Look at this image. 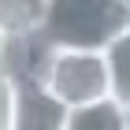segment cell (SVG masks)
<instances>
[{
    "label": "cell",
    "mask_w": 130,
    "mask_h": 130,
    "mask_svg": "<svg viewBox=\"0 0 130 130\" xmlns=\"http://www.w3.org/2000/svg\"><path fill=\"white\" fill-rule=\"evenodd\" d=\"M130 26L126 0H48L41 37L56 48L104 52Z\"/></svg>",
    "instance_id": "6da1fadb"
},
{
    "label": "cell",
    "mask_w": 130,
    "mask_h": 130,
    "mask_svg": "<svg viewBox=\"0 0 130 130\" xmlns=\"http://www.w3.org/2000/svg\"><path fill=\"white\" fill-rule=\"evenodd\" d=\"M48 45V41H45ZM30 82H37L60 108L78 111L111 100V78H108V63L104 52H86V48H56L48 45L41 56V67Z\"/></svg>",
    "instance_id": "7a4b0ae2"
},
{
    "label": "cell",
    "mask_w": 130,
    "mask_h": 130,
    "mask_svg": "<svg viewBox=\"0 0 130 130\" xmlns=\"http://www.w3.org/2000/svg\"><path fill=\"white\" fill-rule=\"evenodd\" d=\"M67 108H60L37 82L19 78L15 82V111L11 130H67Z\"/></svg>",
    "instance_id": "3957f363"
},
{
    "label": "cell",
    "mask_w": 130,
    "mask_h": 130,
    "mask_svg": "<svg viewBox=\"0 0 130 130\" xmlns=\"http://www.w3.org/2000/svg\"><path fill=\"white\" fill-rule=\"evenodd\" d=\"M48 0H0V37L30 41L45 30Z\"/></svg>",
    "instance_id": "277c9868"
},
{
    "label": "cell",
    "mask_w": 130,
    "mask_h": 130,
    "mask_svg": "<svg viewBox=\"0 0 130 130\" xmlns=\"http://www.w3.org/2000/svg\"><path fill=\"white\" fill-rule=\"evenodd\" d=\"M67 130H130V111L115 100H100L67 115Z\"/></svg>",
    "instance_id": "5b68a950"
},
{
    "label": "cell",
    "mask_w": 130,
    "mask_h": 130,
    "mask_svg": "<svg viewBox=\"0 0 130 130\" xmlns=\"http://www.w3.org/2000/svg\"><path fill=\"white\" fill-rule=\"evenodd\" d=\"M104 63L111 78V100L130 111V26L104 48Z\"/></svg>",
    "instance_id": "8992f818"
},
{
    "label": "cell",
    "mask_w": 130,
    "mask_h": 130,
    "mask_svg": "<svg viewBox=\"0 0 130 130\" xmlns=\"http://www.w3.org/2000/svg\"><path fill=\"white\" fill-rule=\"evenodd\" d=\"M11 111H15V78L0 71V130H11Z\"/></svg>",
    "instance_id": "52a82bcc"
},
{
    "label": "cell",
    "mask_w": 130,
    "mask_h": 130,
    "mask_svg": "<svg viewBox=\"0 0 130 130\" xmlns=\"http://www.w3.org/2000/svg\"><path fill=\"white\" fill-rule=\"evenodd\" d=\"M4 52H8V41L0 37V71H4Z\"/></svg>",
    "instance_id": "ba28073f"
}]
</instances>
